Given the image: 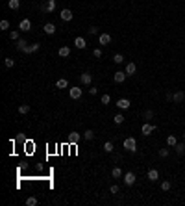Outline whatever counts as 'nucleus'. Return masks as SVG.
Returning <instances> with one entry per match:
<instances>
[{"label":"nucleus","instance_id":"f257e3e1","mask_svg":"<svg viewBox=\"0 0 185 206\" xmlns=\"http://www.w3.org/2000/svg\"><path fill=\"white\" fill-rule=\"evenodd\" d=\"M124 149L130 150V152H135V150H137V141H135V137H126V139H124Z\"/></svg>","mask_w":185,"mask_h":206},{"label":"nucleus","instance_id":"f03ea898","mask_svg":"<svg viewBox=\"0 0 185 206\" xmlns=\"http://www.w3.org/2000/svg\"><path fill=\"white\" fill-rule=\"evenodd\" d=\"M135 173H132V171H128V173H124V184H126V186H133V184H135Z\"/></svg>","mask_w":185,"mask_h":206},{"label":"nucleus","instance_id":"7ed1b4c3","mask_svg":"<svg viewBox=\"0 0 185 206\" xmlns=\"http://www.w3.org/2000/svg\"><path fill=\"white\" fill-rule=\"evenodd\" d=\"M43 11L45 13H54L56 11V0H46V4L43 6Z\"/></svg>","mask_w":185,"mask_h":206},{"label":"nucleus","instance_id":"20e7f679","mask_svg":"<svg viewBox=\"0 0 185 206\" xmlns=\"http://www.w3.org/2000/svg\"><path fill=\"white\" fill-rule=\"evenodd\" d=\"M19 30H20V32H30V30H31V20H30V19H22V20L19 23Z\"/></svg>","mask_w":185,"mask_h":206},{"label":"nucleus","instance_id":"39448f33","mask_svg":"<svg viewBox=\"0 0 185 206\" xmlns=\"http://www.w3.org/2000/svg\"><path fill=\"white\" fill-rule=\"evenodd\" d=\"M59 17H61V20H65V23H69V20H72V11L70 9H61V13H59Z\"/></svg>","mask_w":185,"mask_h":206},{"label":"nucleus","instance_id":"423d86ee","mask_svg":"<svg viewBox=\"0 0 185 206\" xmlns=\"http://www.w3.org/2000/svg\"><path fill=\"white\" fill-rule=\"evenodd\" d=\"M157 126H154V125H150V123H145L143 125V128H141V132H143L145 136H150L152 132H154V130H156Z\"/></svg>","mask_w":185,"mask_h":206},{"label":"nucleus","instance_id":"0eeeda50","mask_svg":"<svg viewBox=\"0 0 185 206\" xmlns=\"http://www.w3.org/2000/svg\"><path fill=\"white\" fill-rule=\"evenodd\" d=\"M126 76H128V74H126V71H117L113 78H115V82H117V84H122V82L126 80Z\"/></svg>","mask_w":185,"mask_h":206},{"label":"nucleus","instance_id":"6e6552de","mask_svg":"<svg viewBox=\"0 0 185 206\" xmlns=\"http://www.w3.org/2000/svg\"><path fill=\"white\" fill-rule=\"evenodd\" d=\"M124 71H126L128 76H132V74H135V72H137V65L130 61V63H126V69H124Z\"/></svg>","mask_w":185,"mask_h":206},{"label":"nucleus","instance_id":"1a4fd4ad","mask_svg":"<svg viewBox=\"0 0 185 206\" xmlns=\"http://www.w3.org/2000/svg\"><path fill=\"white\" fill-rule=\"evenodd\" d=\"M146 177H148L150 182H156V180H159V171H157V169H150Z\"/></svg>","mask_w":185,"mask_h":206},{"label":"nucleus","instance_id":"9d476101","mask_svg":"<svg viewBox=\"0 0 185 206\" xmlns=\"http://www.w3.org/2000/svg\"><path fill=\"white\" fill-rule=\"evenodd\" d=\"M80 82H82L83 85H91V82H93V76H91L89 72H83L82 76H80Z\"/></svg>","mask_w":185,"mask_h":206},{"label":"nucleus","instance_id":"9b49d317","mask_svg":"<svg viewBox=\"0 0 185 206\" xmlns=\"http://www.w3.org/2000/svg\"><path fill=\"white\" fill-rule=\"evenodd\" d=\"M98 43H100V45H109V43H111V35L109 34H100L98 35Z\"/></svg>","mask_w":185,"mask_h":206},{"label":"nucleus","instance_id":"f8f14e48","mask_svg":"<svg viewBox=\"0 0 185 206\" xmlns=\"http://www.w3.org/2000/svg\"><path fill=\"white\" fill-rule=\"evenodd\" d=\"M74 47H76V48H80V50H83V48L87 47V43H85L83 37H76V39H74Z\"/></svg>","mask_w":185,"mask_h":206},{"label":"nucleus","instance_id":"ddd939ff","mask_svg":"<svg viewBox=\"0 0 185 206\" xmlns=\"http://www.w3.org/2000/svg\"><path fill=\"white\" fill-rule=\"evenodd\" d=\"M43 30H45V34H48V35H54V34H56V26H54L52 23H46L45 26H43Z\"/></svg>","mask_w":185,"mask_h":206},{"label":"nucleus","instance_id":"4468645a","mask_svg":"<svg viewBox=\"0 0 185 206\" xmlns=\"http://www.w3.org/2000/svg\"><path fill=\"white\" fill-rule=\"evenodd\" d=\"M80 139H82V134H78V132H70V134H69V141H70L72 145H76Z\"/></svg>","mask_w":185,"mask_h":206},{"label":"nucleus","instance_id":"2eb2a0df","mask_svg":"<svg viewBox=\"0 0 185 206\" xmlns=\"http://www.w3.org/2000/svg\"><path fill=\"white\" fill-rule=\"evenodd\" d=\"M69 93H70V99L76 100V99H80V97H82V88H70Z\"/></svg>","mask_w":185,"mask_h":206},{"label":"nucleus","instance_id":"dca6fc26","mask_svg":"<svg viewBox=\"0 0 185 206\" xmlns=\"http://www.w3.org/2000/svg\"><path fill=\"white\" fill-rule=\"evenodd\" d=\"M183 99H185V93L183 91H176V93L172 95V100L174 102H183Z\"/></svg>","mask_w":185,"mask_h":206},{"label":"nucleus","instance_id":"f3484780","mask_svg":"<svg viewBox=\"0 0 185 206\" xmlns=\"http://www.w3.org/2000/svg\"><path fill=\"white\" fill-rule=\"evenodd\" d=\"M117 106L121 108V110H128V108H130V100L128 99H121V100H117Z\"/></svg>","mask_w":185,"mask_h":206},{"label":"nucleus","instance_id":"a211bd4d","mask_svg":"<svg viewBox=\"0 0 185 206\" xmlns=\"http://www.w3.org/2000/svg\"><path fill=\"white\" fill-rule=\"evenodd\" d=\"M26 48H28V43H26L24 39H19V41H17V50L26 52Z\"/></svg>","mask_w":185,"mask_h":206},{"label":"nucleus","instance_id":"6ab92c4d","mask_svg":"<svg viewBox=\"0 0 185 206\" xmlns=\"http://www.w3.org/2000/svg\"><path fill=\"white\" fill-rule=\"evenodd\" d=\"M41 48V45L39 43H34V45H28V48H26V54H34V52H37Z\"/></svg>","mask_w":185,"mask_h":206},{"label":"nucleus","instance_id":"aec40b11","mask_svg":"<svg viewBox=\"0 0 185 206\" xmlns=\"http://www.w3.org/2000/svg\"><path fill=\"white\" fill-rule=\"evenodd\" d=\"M111 175H113V178H121V177H124V173H122V169H121V167H113Z\"/></svg>","mask_w":185,"mask_h":206},{"label":"nucleus","instance_id":"412c9836","mask_svg":"<svg viewBox=\"0 0 185 206\" xmlns=\"http://www.w3.org/2000/svg\"><path fill=\"white\" fill-rule=\"evenodd\" d=\"M7 8H9V9H19V8H20V0H9V2H7Z\"/></svg>","mask_w":185,"mask_h":206},{"label":"nucleus","instance_id":"4be33fe9","mask_svg":"<svg viewBox=\"0 0 185 206\" xmlns=\"http://www.w3.org/2000/svg\"><path fill=\"white\" fill-rule=\"evenodd\" d=\"M67 85H69V82L65 80V78H59V80L56 82V88H58V89H65Z\"/></svg>","mask_w":185,"mask_h":206},{"label":"nucleus","instance_id":"5701e85b","mask_svg":"<svg viewBox=\"0 0 185 206\" xmlns=\"http://www.w3.org/2000/svg\"><path fill=\"white\" fill-rule=\"evenodd\" d=\"M9 37H11V41H19L20 39V30H11Z\"/></svg>","mask_w":185,"mask_h":206},{"label":"nucleus","instance_id":"b1692460","mask_svg":"<svg viewBox=\"0 0 185 206\" xmlns=\"http://www.w3.org/2000/svg\"><path fill=\"white\" fill-rule=\"evenodd\" d=\"M69 54H70V48H69V47H61V48H59V56H61V58H67Z\"/></svg>","mask_w":185,"mask_h":206},{"label":"nucleus","instance_id":"393cba45","mask_svg":"<svg viewBox=\"0 0 185 206\" xmlns=\"http://www.w3.org/2000/svg\"><path fill=\"white\" fill-rule=\"evenodd\" d=\"M174 149H176L178 154H183L185 152V143H176V145H174Z\"/></svg>","mask_w":185,"mask_h":206},{"label":"nucleus","instance_id":"a878e982","mask_svg":"<svg viewBox=\"0 0 185 206\" xmlns=\"http://www.w3.org/2000/svg\"><path fill=\"white\" fill-rule=\"evenodd\" d=\"M113 121H115V125H122V123H124V115H122V113H117V115L113 117Z\"/></svg>","mask_w":185,"mask_h":206},{"label":"nucleus","instance_id":"bb28decb","mask_svg":"<svg viewBox=\"0 0 185 206\" xmlns=\"http://www.w3.org/2000/svg\"><path fill=\"white\" fill-rule=\"evenodd\" d=\"M28 112H30V106H28V104H20V106H19V113L26 115Z\"/></svg>","mask_w":185,"mask_h":206},{"label":"nucleus","instance_id":"cd10ccee","mask_svg":"<svg viewBox=\"0 0 185 206\" xmlns=\"http://www.w3.org/2000/svg\"><path fill=\"white\" fill-rule=\"evenodd\" d=\"M178 143V139H176V136H169L167 137V145L169 147H174V145H176Z\"/></svg>","mask_w":185,"mask_h":206},{"label":"nucleus","instance_id":"c85d7f7f","mask_svg":"<svg viewBox=\"0 0 185 206\" xmlns=\"http://www.w3.org/2000/svg\"><path fill=\"white\" fill-rule=\"evenodd\" d=\"M113 149H115V145L111 141H106L104 143V150H106V152H113Z\"/></svg>","mask_w":185,"mask_h":206},{"label":"nucleus","instance_id":"c756f323","mask_svg":"<svg viewBox=\"0 0 185 206\" xmlns=\"http://www.w3.org/2000/svg\"><path fill=\"white\" fill-rule=\"evenodd\" d=\"M170 188H172V184H170L169 180H163V182H161V189H163V191H169Z\"/></svg>","mask_w":185,"mask_h":206},{"label":"nucleus","instance_id":"7c9ffc66","mask_svg":"<svg viewBox=\"0 0 185 206\" xmlns=\"http://www.w3.org/2000/svg\"><path fill=\"white\" fill-rule=\"evenodd\" d=\"M4 65H6L7 69H11L13 65H15V60H11V58H6V60H4Z\"/></svg>","mask_w":185,"mask_h":206},{"label":"nucleus","instance_id":"2f4dec72","mask_svg":"<svg viewBox=\"0 0 185 206\" xmlns=\"http://www.w3.org/2000/svg\"><path fill=\"white\" fill-rule=\"evenodd\" d=\"M83 137H85V139H94V130H85Z\"/></svg>","mask_w":185,"mask_h":206},{"label":"nucleus","instance_id":"473e14b6","mask_svg":"<svg viewBox=\"0 0 185 206\" xmlns=\"http://www.w3.org/2000/svg\"><path fill=\"white\" fill-rule=\"evenodd\" d=\"M37 204V199L35 197H28L26 199V206H35Z\"/></svg>","mask_w":185,"mask_h":206},{"label":"nucleus","instance_id":"72a5a7b5","mask_svg":"<svg viewBox=\"0 0 185 206\" xmlns=\"http://www.w3.org/2000/svg\"><path fill=\"white\" fill-rule=\"evenodd\" d=\"M113 61H115V63H122V61H124V56H122V54H115V56H113Z\"/></svg>","mask_w":185,"mask_h":206},{"label":"nucleus","instance_id":"f704fd0d","mask_svg":"<svg viewBox=\"0 0 185 206\" xmlns=\"http://www.w3.org/2000/svg\"><path fill=\"white\" fill-rule=\"evenodd\" d=\"M109 102H111V97H109V95H102V104H104V106H107Z\"/></svg>","mask_w":185,"mask_h":206},{"label":"nucleus","instance_id":"c9c22d12","mask_svg":"<svg viewBox=\"0 0 185 206\" xmlns=\"http://www.w3.org/2000/svg\"><path fill=\"white\" fill-rule=\"evenodd\" d=\"M152 117H154V112H152V110H146V112H145V121H150Z\"/></svg>","mask_w":185,"mask_h":206},{"label":"nucleus","instance_id":"e433bc0d","mask_svg":"<svg viewBox=\"0 0 185 206\" xmlns=\"http://www.w3.org/2000/svg\"><path fill=\"white\" fill-rule=\"evenodd\" d=\"M89 34L91 35H98V26H91L89 28Z\"/></svg>","mask_w":185,"mask_h":206},{"label":"nucleus","instance_id":"4c0bfd02","mask_svg":"<svg viewBox=\"0 0 185 206\" xmlns=\"http://www.w3.org/2000/svg\"><path fill=\"white\" fill-rule=\"evenodd\" d=\"M93 56L94 58H102V48H94L93 50Z\"/></svg>","mask_w":185,"mask_h":206},{"label":"nucleus","instance_id":"58836bf2","mask_svg":"<svg viewBox=\"0 0 185 206\" xmlns=\"http://www.w3.org/2000/svg\"><path fill=\"white\" fill-rule=\"evenodd\" d=\"M159 156L161 158H167L169 156V149H159Z\"/></svg>","mask_w":185,"mask_h":206},{"label":"nucleus","instance_id":"ea45409f","mask_svg":"<svg viewBox=\"0 0 185 206\" xmlns=\"http://www.w3.org/2000/svg\"><path fill=\"white\" fill-rule=\"evenodd\" d=\"M9 28V23L7 20H0V30H7Z\"/></svg>","mask_w":185,"mask_h":206},{"label":"nucleus","instance_id":"a19ab883","mask_svg":"<svg viewBox=\"0 0 185 206\" xmlns=\"http://www.w3.org/2000/svg\"><path fill=\"white\" fill-rule=\"evenodd\" d=\"M109 191H111V193H118V186H117V184H113V186L109 188Z\"/></svg>","mask_w":185,"mask_h":206},{"label":"nucleus","instance_id":"79ce46f5","mask_svg":"<svg viewBox=\"0 0 185 206\" xmlns=\"http://www.w3.org/2000/svg\"><path fill=\"white\" fill-rule=\"evenodd\" d=\"M89 93L91 95H96V93H98V88H89Z\"/></svg>","mask_w":185,"mask_h":206},{"label":"nucleus","instance_id":"37998d69","mask_svg":"<svg viewBox=\"0 0 185 206\" xmlns=\"http://www.w3.org/2000/svg\"><path fill=\"white\" fill-rule=\"evenodd\" d=\"M183 137H185V134H183Z\"/></svg>","mask_w":185,"mask_h":206}]
</instances>
